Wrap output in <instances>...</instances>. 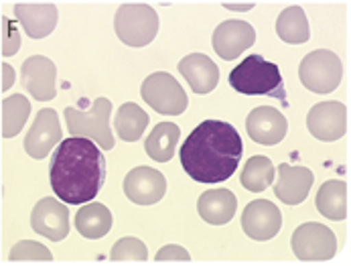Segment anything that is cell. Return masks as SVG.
Segmentation results:
<instances>
[{"mask_svg": "<svg viewBox=\"0 0 351 266\" xmlns=\"http://www.w3.org/2000/svg\"><path fill=\"white\" fill-rule=\"evenodd\" d=\"M242 153V138L230 122L203 120L181 147V165L197 183H223L236 173Z\"/></svg>", "mask_w": 351, "mask_h": 266, "instance_id": "6da1fadb", "label": "cell"}, {"mask_svg": "<svg viewBox=\"0 0 351 266\" xmlns=\"http://www.w3.org/2000/svg\"><path fill=\"white\" fill-rule=\"evenodd\" d=\"M49 181L55 195L71 206L98 197L106 181V159L90 138L71 136L59 141L51 157Z\"/></svg>", "mask_w": 351, "mask_h": 266, "instance_id": "7a4b0ae2", "label": "cell"}, {"mask_svg": "<svg viewBox=\"0 0 351 266\" xmlns=\"http://www.w3.org/2000/svg\"><path fill=\"white\" fill-rule=\"evenodd\" d=\"M230 86L246 96H270L287 100V90L278 65L266 61L258 53L248 55L230 71Z\"/></svg>", "mask_w": 351, "mask_h": 266, "instance_id": "3957f363", "label": "cell"}, {"mask_svg": "<svg viewBox=\"0 0 351 266\" xmlns=\"http://www.w3.org/2000/svg\"><path fill=\"white\" fill-rule=\"evenodd\" d=\"M112 102L108 98H98L90 110L65 108V122L71 136L90 138L100 149H114V134L110 132Z\"/></svg>", "mask_w": 351, "mask_h": 266, "instance_id": "277c9868", "label": "cell"}, {"mask_svg": "<svg viewBox=\"0 0 351 266\" xmlns=\"http://www.w3.org/2000/svg\"><path fill=\"white\" fill-rule=\"evenodd\" d=\"M118 39L128 47H147L158 33V14L149 4H122L114 16Z\"/></svg>", "mask_w": 351, "mask_h": 266, "instance_id": "5b68a950", "label": "cell"}, {"mask_svg": "<svg viewBox=\"0 0 351 266\" xmlns=\"http://www.w3.org/2000/svg\"><path fill=\"white\" fill-rule=\"evenodd\" d=\"M299 77L306 90L315 94H331L343 80L341 59L327 49L311 51L299 65Z\"/></svg>", "mask_w": 351, "mask_h": 266, "instance_id": "8992f818", "label": "cell"}, {"mask_svg": "<svg viewBox=\"0 0 351 266\" xmlns=\"http://www.w3.org/2000/svg\"><path fill=\"white\" fill-rule=\"evenodd\" d=\"M291 246L302 263H327L337 254V238L333 230L319 221L299 226L291 238Z\"/></svg>", "mask_w": 351, "mask_h": 266, "instance_id": "52a82bcc", "label": "cell"}, {"mask_svg": "<svg viewBox=\"0 0 351 266\" xmlns=\"http://www.w3.org/2000/svg\"><path fill=\"white\" fill-rule=\"evenodd\" d=\"M143 100L149 106L165 116H179L187 110L189 98L181 84L167 71H156L151 73L141 88Z\"/></svg>", "mask_w": 351, "mask_h": 266, "instance_id": "ba28073f", "label": "cell"}, {"mask_svg": "<svg viewBox=\"0 0 351 266\" xmlns=\"http://www.w3.org/2000/svg\"><path fill=\"white\" fill-rule=\"evenodd\" d=\"M306 128L317 141H339L348 134V108L341 102H319L306 114Z\"/></svg>", "mask_w": 351, "mask_h": 266, "instance_id": "9c48e42d", "label": "cell"}, {"mask_svg": "<svg viewBox=\"0 0 351 266\" xmlns=\"http://www.w3.org/2000/svg\"><path fill=\"white\" fill-rule=\"evenodd\" d=\"M124 193L136 206H154L167 193V179L152 167H134L124 177Z\"/></svg>", "mask_w": 351, "mask_h": 266, "instance_id": "30bf717a", "label": "cell"}, {"mask_svg": "<svg viewBox=\"0 0 351 266\" xmlns=\"http://www.w3.org/2000/svg\"><path fill=\"white\" fill-rule=\"evenodd\" d=\"M21 82L37 102H49L57 94V67L49 57L33 55L21 67Z\"/></svg>", "mask_w": 351, "mask_h": 266, "instance_id": "8fae6325", "label": "cell"}, {"mask_svg": "<svg viewBox=\"0 0 351 266\" xmlns=\"http://www.w3.org/2000/svg\"><path fill=\"white\" fill-rule=\"evenodd\" d=\"M282 228V212L268 200H254L242 213V230L258 242L272 240Z\"/></svg>", "mask_w": 351, "mask_h": 266, "instance_id": "7c38bea8", "label": "cell"}, {"mask_svg": "<svg viewBox=\"0 0 351 266\" xmlns=\"http://www.w3.org/2000/svg\"><path fill=\"white\" fill-rule=\"evenodd\" d=\"M254 41H256L254 27L250 23L238 21V19L223 21L221 25H217V29L213 31V37H211L213 51L226 61L240 57L246 49H250Z\"/></svg>", "mask_w": 351, "mask_h": 266, "instance_id": "4fadbf2b", "label": "cell"}, {"mask_svg": "<svg viewBox=\"0 0 351 266\" xmlns=\"http://www.w3.org/2000/svg\"><path fill=\"white\" fill-rule=\"evenodd\" d=\"M31 228L49 238L51 242H61L69 234V210L55 197H43L31 212Z\"/></svg>", "mask_w": 351, "mask_h": 266, "instance_id": "5bb4252c", "label": "cell"}, {"mask_svg": "<svg viewBox=\"0 0 351 266\" xmlns=\"http://www.w3.org/2000/svg\"><path fill=\"white\" fill-rule=\"evenodd\" d=\"M59 141H61V126H59L57 112L53 108L39 110L31 130L25 136L27 155L37 160L45 159Z\"/></svg>", "mask_w": 351, "mask_h": 266, "instance_id": "9a60e30c", "label": "cell"}, {"mask_svg": "<svg viewBox=\"0 0 351 266\" xmlns=\"http://www.w3.org/2000/svg\"><path fill=\"white\" fill-rule=\"evenodd\" d=\"M246 130L254 143L264 147L278 145L289 130V122L280 110L272 106L254 108L246 118Z\"/></svg>", "mask_w": 351, "mask_h": 266, "instance_id": "2e32d148", "label": "cell"}, {"mask_svg": "<svg viewBox=\"0 0 351 266\" xmlns=\"http://www.w3.org/2000/svg\"><path fill=\"white\" fill-rule=\"evenodd\" d=\"M313 173L306 167H293V165H278V181L274 183V195L287 206L302 204L313 187Z\"/></svg>", "mask_w": 351, "mask_h": 266, "instance_id": "e0dca14e", "label": "cell"}, {"mask_svg": "<svg viewBox=\"0 0 351 266\" xmlns=\"http://www.w3.org/2000/svg\"><path fill=\"white\" fill-rule=\"evenodd\" d=\"M177 69L181 71V75L187 80V84L195 94H209L219 84V67L207 55H187L179 61Z\"/></svg>", "mask_w": 351, "mask_h": 266, "instance_id": "ac0fdd59", "label": "cell"}, {"mask_svg": "<svg viewBox=\"0 0 351 266\" xmlns=\"http://www.w3.org/2000/svg\"><path fill=\"white\" fill-rule=\"evenodd\" d=\"M14 14L31 39H43L53 33L59 12L55 4H16Z\"/></svg>", "mask_w": 351, "mask_h": 266, "instance_id": "d6986e66", "label": "cell"}, {"mask_svg": "<svg viewBox=\"0 0 351 266\" xmlns=\"http://www.w3.org/2000/svg\"><path fill=\"white\" fill-rule=\"evenodd\" d=\"M238 210V197L230 189H209L203 191L197 202L201 219L211 226H223L232 221Z\"/></svg>", "mask_w": 351, "mask_h": 266, "instance_id": "ffe728a7", "label": "cell"}, {"mask_svg": "<svg viewBox=\"0 0 351 266\" xmlns=\"http://www.w3.org/2000/svg\"><path fill=\"white\" fill-rule=\"evenodd\" d=\"M317 212L327 219L343 221L350 212V197H348V183L341 179H331L321 185L315 197Z\"/></svg>", "mask_w": 351, "mask_h": 266, "instance_id": "44dd1931", "label": "cell"}, {"mask_svg": "<svg viewBox=\"0 0 351 266\" xmlns=\"http://www.w3.org/2000/svg\"><path fill=\"white\" fill-rule=\"evenodd\" d=\"M179 126L173 122H160L152 128L147 143H145V151L154 162H169L175 157L177 151V143H179Z\"/></svg>", "mask_w": 351, "mask_h": 266, "instance_id": "7402d4cb", "label": "cell"}, {"mask_svg": "<svg viewBox=\"0 0 351 266\" xmlns=\"http://www.w3.org/2000/svg\"><path fill=\"white\" fill-rule=\"evenodd\" d=\"M75 230L88 240H100L112 230V212L104 204H88L75 213Z\"/></svg>", "mask_w": 351, "mask_h": 266, "instance_id": "603a6c76", "label": "cell"}, {"mask_svg": "<svg viewBox=\"0 0 351 266\" xmlns=\"http://www.w3.org/2000/svg\"><path fill=\"white\" fill-rule=\"evenodd\" d=\"M149 114L134 102H126L118 108L116 118H114V126H116V134L124 141V143H136L141 141V136L145 134L147 126H149Z\"/></svg>", "mask_w": 351, "mask_h": 266, "instance_id": "cb8c5ba5", "label": "cell"}, {"mask_svg": "<svg viewBox=\"0 0 351 266\" xmlns=\"http://www.w3.org/2000/svg\"><path fill=\"white\" fill-rule=\"evenodd\" d=\"M276 35L291 45L306 43L311 37L308 21L301 6H289L285 8L276 19Z\"/></svg>", "mask_w": 351, "mask_h": 266, "instance_id": "d4e9b609", "label": "cell"}, {"mask_svg": "<svg viewBox=\"0 0 351 266\" xmlns=\"http://www.w3.org/2000/svg\"><path fill=\"white\" fill-rule=\"evenodd\" d=\"M274 175H276V169L272 160L268 157L256 155L246 160L244 171L240 175V183L244 189H248L252 193H260L274 183Z\"/></svg>", "mask_w": 351, "mask_h": 266, "instance_id": "484cf974", "label": "cell"}, {"mask_svg": "<svg viewBox=\"0 0 351 266\" xmlns=\"http://www.w3.org/2000/svg\"><path fill=\"white\" fill-rule=\"evenodd\" d=\"M31 114V102L21 96V94H14V96H8L2 100V136L4 138H12L16 136L27 118Z\"/></svg>", "mask_w": 351, "mask_h": 266, "instance_id": "4316f807", "label": "cell"}, {"mask_svg": "<svg viewBox=\"0 0 351 266\" xmlns=\"http://www.w3.org/2000/svg\"><path fill=\"white\" fill-rule=\"evenodd\" d=\"M110 258L114 263H147L149 261V250L145 246L143 240L138 238H120L114 246H112V252H110Z\"/></svg>", "mask_w": 351, "mask_h": 266, "instance_id": "83f0119b", "label": "cell"}, {"mask_svg": "<svg viewBox=\"0 0 351 266\" xmlns=\"http://www.w3.org/2000/svg\"><path fill=\"white\" fill-rule=\"evenodd\" d=\"M8 258L12 263H21V261H41V263H49L53 261V254L47 246H43L41 242H33V240H21L12 246Z\"/></svg>", "mask_w": 351, "mask_h": 266, "instance_id": "f1b7e54d", "label": "cell"}, {"mask_svg": "<svg viewBox=\"0 0 351 266\" xmlns=\"http://www.w3.org/2000/svg\"><path fill=\"white\" fill-rule=\"evenodd\" d=\"M2 45H0V53L4 57H12L21 49V33H19V25L14 19H6L2 16Z\"/></svg>", "mask_w": 351, "mask_h": 266, "instance_id": "f546056e", "label": "cell"}, {"mask_svg": "<svg viewBox=\"0 0 351 266\" xmlns=\"http://www.w3.org/2000/svg\"><path fill=\"white\" fill-rule=\"evenodd\" d=\"M156 263H169V261H183V263H189L191 261V254L183 248V246H177V244H169L165 248H160L154 256Z\"/></svg>", "mask_w": 351, "mask_h": 266, "instance_id": "4dcf8cb0", "label": "cell"}, {"mask_svg": "<svg viewBox=\"0 0 351 266\" xmlns=\"http://www.w3.org/2000/svg\"><path fill=\"white\" fill-rule=\"evenodd\" d=\"M14 77H16V73H14V69H12V65H8V63H2V92H6L12 84H14Z\"/></svg>", "mask_w": 351, "mask_h": 266, "instance_id": "1f68e13d", "label": "cell"}, {"mask_svg": "<svg viewBox=\"0 0 351 266\" xmlns=\"http://www.w3.org/2000/svg\"><path fill=\"white\" fill-rule=\"evenodd\" d=\"M228 10H240V12H246V10H252L254 4H226Z\"/></svg>", "mask_w": 351, "mask_h": 266, "instance_id": "d6a6232c", "label": "cell"}]
</instances>
